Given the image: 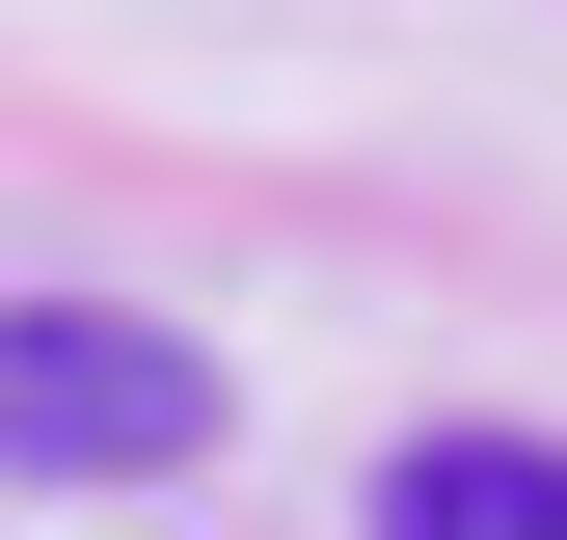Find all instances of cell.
<instances>
[{
	"label": "cell",
	"mask_w": 567,
	"mask_h": 540,
	"mask_svg": "<svg viewBox=\"0 0 567 540\" xmlns=\"http://www.w3.org/2000/svg\"><path fill=\"white\" fill-rule=\"evenodd\" d=\"M217 433H244V378L189 352V324H135V298H0V459H28V487H189Z\"/></svg>",
	"instance_id": "cell-1"
},
{
	"label": "cell",
	"mask_w": 567,
	"mask_h": 540,
	"mask_svg": "<svg viewBox=\"0 0 567 540\" xmlns=\"http://www.w3.org/2000/svg\"><path fill=\"white\" fill-rule=\"evenodd\" d=\"M379 540H567V433H405Z\"/></svg>",
	"instance_id": "cell-2"
}]
</instances>
